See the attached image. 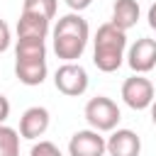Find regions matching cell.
<instances>
[{
    "label": "cell",
    "mask_w": 156,
    "mask_h": 156,
    "mask_svg": "<svg viewBox=\"0 0 156 156\" xmlns=\"http://www.w3.org/2000/svg\"><path fill=\"white\" fill-rule=\"evenodd\" d=\"M88 41V22L80 15H66L54 29V51L58 58L73 61L83 54Z\"/></svg>",
    "instance_id": "cell-1"
},
{
    "label": "cell",
    "mask_w": 156,
    "mask_h": 156,
    "mask_svg": "<svg viewBox=\"0 0 156 156\" xmlns=\"http://www.w3.org/2000/svg\"><path fill=\"white\" fill-rule=\"evenodd\" d=\"M124 44H127V37H124L122 29H117L112 22L110 24H102L98 29V37H95V54H93L95 66L100 71H105V73L117 71L119 63H122Z\"/></svg>",
    "instance_id": "cell-2"
},
{
    "label": "cell",
    "mask_w": 156,
    "mask_h": 156,
    "mask_svg": "<svg viewBox=\"0 0 156 156\" xmlns=\"http://www.w3.org/2000/svg\"><path fill=\"white\" fill-rule=\"evenodd\" d=\"M85 119H88L95 129L107 132V129H112V127L119 122V107H117L110 98L98 95V98H93V100L85 105Z\"/></svg>",
    "instance_id": "cell-3"
},
{
    "label": "cell",
    "mask_w": 156,
    "mask_h": 156,
    "mask_svg": "<svg viewBox=\"0 0 156 156\" xmlns=\"http://www.w3.org/2000/svg\"><path fill=\"white\" fill-rule=\"evenodd\" d=\"M54 80H56V88L63 95H71V98L85 93V88H88V73H85L83 66H76V63L61 66L56 71V78Z\"/></svg>",
    "instance_id": "cell-4"
},
{
    "label": "cell",
    "mask_w": 156,
    "mask_h": 156,
    "mask_svg": "<svg viewBox=\"0 0 156 156\" xmlns=\"http://www.w3.org/2000/svg\"><path fill=\"white\" fill-rule=\"evenodd\" d=\"M122 98H124V102L132 110H144L154 100V85L146 78H141V76L127 78L124 85H122Z\"/></svg>",
    "instance_id": "cell-5"
},
{
    "label": "cell",
    "mask_w": 156,
    "mask_h": 156,
    "mask_svg": "<svg viewBox=\"0 0 156 156\" xmlns=\"http://www.w3.org/2000/svg\"><path fill=\"white\" fill-rule=\"evenodd\" d=\"M105 151V141L102 136H98V132H76L71 136L68 144V154L71 156H102Z\"/></svg>",
    "instance_id": "cell-6"
},
{
    "label": "cell",
    "mask_w": 156,
    "mask_h": 156,
    "mask_svg": "<svg viewBox=\"0 0 156 156\" xmlns=\"http://www.w3.org/2000/svg\"><path fill=\"white\" fill-rule=\"evenodd\" d=\"M129 66L136 73L151 71L156 66V41L154 39H136V44L129 49Z\"/></svg>",
    "instance_id": "cell-7"
},
{
    "label": "cell",
    "mask_w": 156,
    "mask_h": 156,
    "mask_svg": "<svg viewBox=\"0 0 156 156\" xmlns=\"http://www.w3.org/2000/svg\"><path fill=\"white\" fill-rule=\"evenodd\" d=\"M105 149L110 151V156H139L141 141L132 129H117L105 144Z\"/></svg>",
    "instance_id": "cell-8"
},
{
    "label": "cell",
    "mask_w": 156,
    "mask_h": 156,
    "mask_svg": "<svg viewBox=\"0 0 156 156\" xmlns=\"http://www.w3.org/2000/svg\"><path fill=\"white\" fill-rule=\"evenodd\" d=\"M49 127V112L44 107H29L20 119V132L24 139H37Z\"/></svg>",
    "instance_id": "cell-9"
},
{
    "label": "cell",
    "mask_w": 156,
    "mask_h": 156,
    "mask_svg": "<svg viewBox=\"0 0 156 156\" xmlns=\"http://www.w3.org/2000/svg\"><path fill=\"white\" fill-rule=\"evenodd\" d=\"M46 32H49V20L22 12V17H20V22H17V34H20V39H41V41H44Z\"/></svg>",
    "instance_id": "cell-10"
},
{
    "label": "cell",
    "mask_w": 156,
    "mask_h": 156,
    "mask_svg": "<svg viewBox=\"0 0 156 156\" xmlns=\"http://www.w3.org/2000/svg\"><path fill=\"white\" fill-rule=\"evenodd\" d=\"M136 20H139V5H136V0H117L115 2V7H112V24L117 29L124 32V29L134 27Z\"/></svg>",
    "instance_id": "cell-11"
},
{
    "label": "cell",
    "mask_w": 156,
    "mask_h": 156,
    "mask_svg": "<svg viewBox=\"0 0 156 156\" xmlns=\"http://www.w3.org/2000/svg\"><path fill=\"white\" fill-rule=\"evenodd\" d=\"M15 73L24 85H39L46 78V63L44 61H17Z\"/></svg>",
    "instance_id": "cell-12"
},
{
    "label": "cell",
    "mask_w": 156,
    "mask_h": 156,
    "mask_svg": "<svg viewBox=\"0 0 156 156\" xmlns=\"http://www.w3.org/2000/svg\"><path fill=\"white\" fill-rule=\"evenodd\" d=\"M46 49L41 39H20L17 41V61H44Z\"/></svg>",
    "instance_id": "cell-13"
},
{
    "label": "cell",
    "mask_w": 156,
    "mask_h": 156,
    "mask_svg": "<svg viewBox=\"0 0 156 156\" xmlns=\"http://www.w3.org/2000/svg\"><path fill=\"white\" fill-rule=\"evenodd\" d=\"M22 12L37 15V17H44V20H51L56 15V0H24Z\"/></svg>",
    "instance_id": "cell-14"
},
{
    "label": "cell",
    "mask_w": 156,
    "mask_h": 156,
    "mask_svg": "<svg viewBox=\"0 0 156 156\" xmlns=\"http://www.w3.org/2000/svg\"><path fill=\"white\" fill-rule=\"evenodd\" d=\"M0 156H20V136L15 129L0 124Z\"/></svg>",
    "instance_id": "cell-15"
},
{
    "label": "cell",
    "mask_w": 156,
    "mask_h": 156,
    "mask_svg": "<svg viewBox=\"0 0 156 156\" xmlns=\"http://www.w3.org/2000/svg\"><path fill=\"white\" fill-rule=\"evenodd\" d=\"M29 156H61V151L51 141H39V144L32 146V154Z\"/></svg>",
    "instance_id": "cell-16"
},
{
    "label": "cell",
    "mask_w": 156,
    "mask_h": 156,
    "mask_svg": "<svg viewBox=\"0 0 156 156\" xmlns=\"http://www.w3.org/2000/svg\"><path fill=\"white\" fill-rule=\"evenodd\" d=\"M10 46V29H7V24L0 20V51H5Z\"/></svg>",
    "instance_id": "cell-17"
},
{
    "label": "cell",
    "mask_w": 156,
    "mask_h": 156,
    "mask_svg": "<svg viewBox=\"0 0 156 156\" xmlns=\"http://www.w3.org/2000/svg\"><path fill=\"white\" fill-rule=\"evenodd\" d=\"M7 115H10V102H7L5 95H0V122H5Z\"/></svg>",
    "instance_id": "cell-18"
},
{
    "label": "cell",
    "mask_w": 156,
    "mask_h": 156,
    "mask_svg": "<svg viewBox=\"0 0 156 156\" xmlns=\"http://www.w3.org/2000/svg\"><path fill=\"white\" fill-rule=\"evenodd\" d=\"M66 5H68L71 10H85V7L90 5V0H66Z\"/></svg>",
    "instance_id": "cell-19"
},
{
    "label": "cell",
    "mask_w": 156,
    "mask_h": 156,
    "mask_svg": "<svg viewBox=\"0 0 156 156\" xmlns=\"http://www.w3.org/2000/svg\"><path fill=\"white\" fill-rule=\"evenodd\" d=\"M149 24H151V29H156V2L149 7Z\"/></svg>",
    "instance_id": "cell-20"
},
{
    "label": "cell",
    "mask_w": 156,
    "mask_h": 156,
    "mask_svg": "<svg viewBox=\"0 0 156 156\" xmlns=\"http://www.w3.org/2000/svg\"><path fill=\"white\" fill-rule=\"evenodd\" d=\"M151 119H154V124H156V102H154V107H151Z\"/></svg>",
    "instance_id": "cell-21"
}]
</instances>
